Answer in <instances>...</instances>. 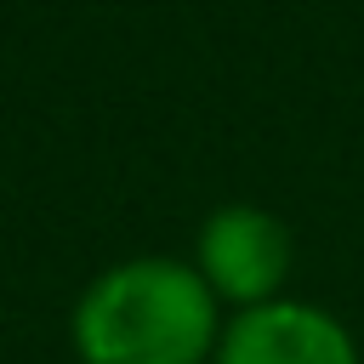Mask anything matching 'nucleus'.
Masks as SVG:
<instances>
[{
    "instance_id": "nucleus-1",
    "label": "nucleus",
    "mask_w": 364,
    "mask_h": 364,
    "mask_svg": "<svg viewBox=\"0 0 364 364\" xmlns=\"http://www.w3.org/2000/svg\"><path fill=\"white\" fill-rule=\"evenodd\" d=\"M216 341L210 284L171 256L108 267L74 307V347L85 364H205Z\"/></svg>"
},
{
    "instance_id": "nucleus-2",
    "label": "nucleus",
    "mask_w": 364,
    "mask_h": 364,
    "mask_svg": "<svg viewBox=\"0 0 364 364\" xmlns=\"http://www.w3.org/2000/svg\"><path fill=\"white\" fill-rule=\"evenodd\" d=\"M290 273V228L262 205H222L199 228V279L210 296L262 307L279 301V284Z\"/></svg>"
},
{
    "instance_id": "nucleus-3",
    "label": "nucleus",
    "mask_w": 364,
    "mask_h": 364,
    "mask_svg": "<svg viewBox=\"0 0 364 364\" xmlns=\"http://www.w3.org/2000/svg\"><path fill=\"white\" fill-rule=\"evenodd\" d=\"M210 364H358V347L347 324L313 301H262L222 330Z\"/></svg>"
}]
</instances>
